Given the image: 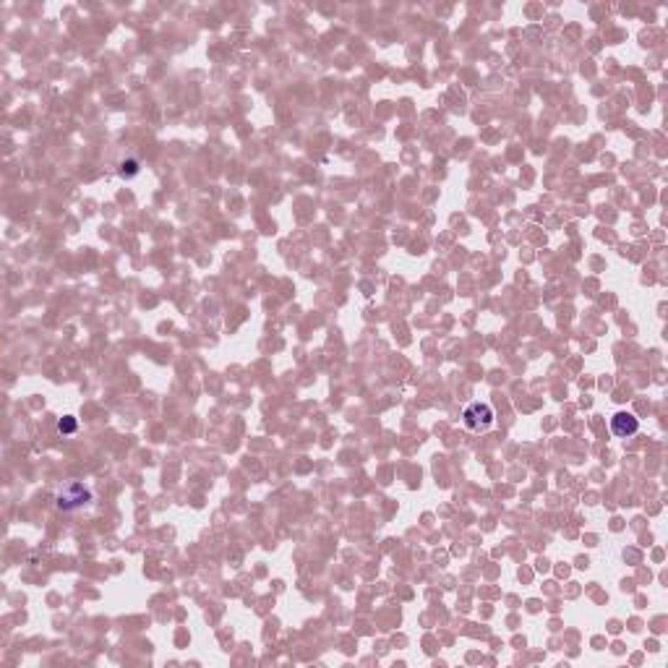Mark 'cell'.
<instances>
[{
  "label": "cell",
  "mask_w": 668,
  "mask_h": 668,
  "mask_svg": "<svg viewBox=\"0 0 668 668\" xmlns=\"http://www.w3.org/2000/svg\"><path fill=\"white\" fill-rule=\"evenodd\" d=\"M611 431L613 436H619V439H627V436H634L637 431H640V421L631 415V412L627 410H619L616 415L611 418Z\"/></svg>",
  "instance_id": "3957f363"
},
{
  "label": "cell",
  "mask_w": 668,
  "mask_h": 668,
  "mask_svg": "<svg viewBox=\"0 0 668 668\" xmlns=\"http://www.w3.org/2000/svg\"><path fill=\"white\" fill-rule=\"evenodd\" d=\"M92 502H94L92 491L84 483H79V480H71V483H65L63 488H60V494H58L55 499V506L60 512H76V509H81V506H86V504H92Z\"/></svg>",
  "instance_id": "6da1fadb"
},
{
  "label": "cell",
  "mask_w": 668,
  "mask_h": 668,
  "mask_svg": "<svg viewBox=\"0 0 668 668\" xmlns=\"http://www.w3.org/2000/svg\"><path fill=\"white\" fill-rule=\"evenodd\" d=\"M462 423H465V428H470V431H485L491 423H494V410H491V405H485V402L467 405L465 412H462Z\"/></svg>",
  "instance_id": "7a4b0ae2"
},
{
  "label": "cell",
  "mask_w": 668,
  "mask_h": 668,
  "mask_svg": "<svg viewBox=\"0 0 668 668\" xmlns=\"http://www.w3.org/2000/svg\"><path fill=\"white\" fill-rule=\"evenodd\" d=\"M76 428H79V423H76V418H71V415L58 421V431H60L63 436H71V433H76Z\"/></svg>",
  "instance_id": "5b68a950"
},
{
  "label": "cell",
  "mask_w": 668,
  "mask_h": 668,
  "mask_svg": "<svg viewBox=\"0 0 668 668\" xmlns=\"http://www.w3.org/2000/svg\"><path fill=\"white\" fill-rule=\"evenodd\" d=\"M138 159H126V162H120V178H133V175H138Z\"/></svg>",
  "instance_id": "277c9868"
}]
</instances>
